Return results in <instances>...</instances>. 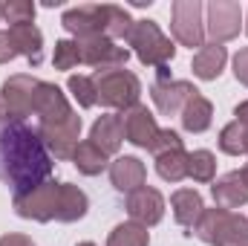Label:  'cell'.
I'll return each instance as SVG.
<instances>
[{
    "label": "cell",
    "instance_id": "obj_38",
    "mask_svg": "<svg viewBox=\"0 0 248 246\" xmlns=\"http://www.w3.org/2000/svg\"><path fill=\"white\" fill-rule=\"evenodd\" d=\"M3 122H9V119H6V113H3V105H0V124Z\"/></svg>",
    "mask_w": 248,
    "mask_h": 246
},
{
    "label": "cell",
    "instance_id": "obj_40",
    "mask_svg": "<svg viewBox=\"0 0 248 246\" xmlns=\"http://www.w3.org/2000/svg\"><path fill=\"white\" fill-rule=\"evenodd\" d=\"M0 18H3V3H0Z\"/></svg>",
    "mask_w": 248,
    "mask_h": 246
},
{
    "label": "cell",
    "instance_id": "obj_3",
    "mask_svg": "<svg viewBox=\"0 0 248 246\" xmlns=\"http://www.w3.org/2000/svg\"><path fill=\"white\" fill-rule=\"evenodd\" d=\"M127 44L133 47L136 58L144 64V67H156V70L168 67V64L173 61V55H176L173 41L159 29L156 20H147V18L133 23V32H130Z\"/></svg>",
    "mask_w": 248,
    "mask_h": 246
},
{
    "label": "cell",
    "instance_id": "obj_25",
    "mask_svg": "<svg viewBox=\"0 0 248 246\" xmlns=\"http://www.w3.org/2000/svg\"><path fill=\"white\" fill-rule=\"evenodd\" d=\"M72 162H75V168L84 174V177H98L110 162H107V154H101L90 139L87 142H78V148H75V154H72Z\"/></svg>",
    "mask_w": 248,
    "mask_h": 246
},
{
    "label": "cell",
    "instance_id": "obj_18",
    "mask_svg": "<svg viewBox=\"0 0 248 246\" xmlns=\"http://www.w3.org/2000/svg\"><path fill=\"white\" fill-rule=\"evenodd\" d=\"M214 203L219 206V209H240V206H246L248 203V183L243 180V174L240 171H231V174H225L222 180H217L214 183Z\"/></svg>",
    "mask_w": 248,
    "mask_h": 246
},
{
    "label": "cell",
    "instance_id": "obj_8",
    "mask_svg": "<svg viewBox=\"0 0 248 246\" xmlns=\"http://www.w3.org/2000/svg\"><path fill=\"white\" fill-rule=\"evenodd\" d=\"M38 133L55 159H72V154L78 148V136H81V116L69 113L58 122H41Z\"/></svg>",
    "mask_w": 248,
    "mask_h": 246
},
{
    "label": "cell",
    "instance_id": "obj_30",
    "mask_svg": "<svg viewBox=\"0 0 248 246\" xmlns=\"http://www.w3.org/2000/svg\"><path fill=\"white\" fill-rule=\"evenodd\" d=\"M3 18L12 26H26L35 20V3L32 0H9V3H3Z\"/></svg>",
    "mask_w": 248,
    "mask_h": 246
},
{
    "label": "cell",
    "instance_id": "obj_28",
    "mask_svg": "<svg viewBox=\"0 0 248 246\" xmlns=\"http://www.w3.org/2000/svg\"><path fill=\"white\" fill-rule=\"evenodd\" d=\"M150 244V232L139 223H119L113 232H110V241L107 246H147Z\"/></svg>",
    "mask_w": 248,
    "mask_h": 246
},
{
    "label": "cell",
    "instance_id": "obj_11",
    "mask_svg": "<svg viewBox=\"0 0 248 246\" xmlns=\"http://www.w3.org/2000/svg\"><path fill=\"white\" fill-rule=\"evenodd\" d=\"M78 47H81V61L95 67V70H119L130 61V50L119 47L107 35L84 38V41H78Z\"/></svg>",
    "mask_w": 248,
    "mask_h": 246
},
{
    "label": "cell",
    "instance_id": "obj_13",
    "mask_svg": "<svg viewBox=\"0 0 248 246\" xmlns=\"http://www.w3.org/2000/svg\"><path fill=\"white\" fill-rule=\"evenodd\" d=\"M196 93V87L190 81H173V78H159L153 81L150 87V96H153V105L162 116H179L185 102Z\"/></svg>",
    "mask_w": 248,
    "mask_h": 246
},
{
    "label": "cell",
    "instance_id": "obj_1",
    "mask_svg": "<svg viewBox=\"0 0 248 246\" xmlns=\"http://www.w3.org/2000/svg\"><path fill=\"white\" fill-rule=\"evenodd\" d=\"M52 168L55 159L32 124L15 119L0 124V183L9 185L15 197L52 180Z\"/></svg>",
    "mask_w": 248,
    "mask_h": 246
},
{
    "label": "cell",
    "instance_id": "obj_31",
    "mask_svg": "<svg viewBox=\"0 0 248 246\" xmlns=\"http://www.w3.org/2000/svg\"><path fill=\"white\" fill-rule=\"evenodd\" d=\"M78 61H81V47H78V41L63 38V41L55 44V53H52L55 70H72V67H78Z\"/></svg>",
    "mask_w": 248,
    "mask_h": 246
},
{
    "label": "cell",
    "instance_id": "obj_35",
    "mask_svg": "<svg viewBox=\"0 0 248 246\" xmlns=\"http://www.w3.org/2000/svg\"><path fill=\"white\" fill-rule=\"evenodd\" d=\"M0 246H35V241L26 238V235L12 232V235H3V238H0Z\"/></svg>",
    "mask_w": 248,
    "mask_h": 246
},
{
    "label": "cell",
    "instance_id": "obj_32",
    "mask_svg": "<svg viewBox=\"0 0 248 246\" xmlns=\"http://www.w3.org/2000/svg\"><path fill=\"white\" fill-rule=\"evenodd\" d=\"M173 148H182V136L176 133V130H159V136H156V145H153V157L156 154H162V151H173Z\"/></svg>",
    "mask_w": 248,
    "mask_h": 246
},
{
    "label": "cell",
    "instance_id": "obj_15",
    "mask_svg": "<svg viewBox=\"0 0 248 246\" xmlns=\"http://www.w3.org/2000/svg\"><path fill=\"white\" fill-rule=\"evenodd\" d=\"M69 102L63 96V90L52 81H38L35 90V116L41 122H58L63 116H69Z\"/></svg>",
    "mask_w": 248,
    "mask_h": 246
},
{
    "label": "cell",
    "instance_id": "obj_34",
    "mask_svg": "<svg viewBox=\"0 0 248 246\" xmlns=\"http://www.w3.org/2000/svg\"><path fill=\"white\" fill-rule=\"evenodd\" d=\"M15 55H17V50L12 44V35L9 32H0V64H9Z\"/></svg>",
    "mask_w": 248,
    "mask_h": 246
},
{
    "label": "cell",
    "instance_id": "obj_29",
    "mask_svg": "<svg viewBox=\"0 0 248 246\" xmlns=\"http://www.w3.org/2000/svg\"><path fill=\"white\" fill-rule=\"evenodd\" d=\"M66 87H69L72 99H75L81 107H93V105H98V93H95L93 78H87V75H69Z\"/></svg>",
    "mask_w": 248,
    "mask_h": 246
},
{
    "label": "cell",
    "instance_id": "obj_16",
    "mask_svg": "<svg viewBox=\"0 0 248 246\" xmlns=\"http://www.w3.org/2000/svg\"><path fill=\"white\" fill-rule=\"evenodd\" d=\"M110 180L119 191H127L133 194L136 188H141L144 180H147V168L139 157H116L110 162Z\"/></svg>",
    "mask_w": 248,
    "mask_h": 246
},
{
    "label": "cell",
    "instance_id": "obj_12",
    "mask_svg": "<svg viewBox=\"0 0 248 246\" xmlns=\"http://www.w3.org/2000/svg\"><path fill=\"white\" fill-rule=\"evenodd\" d=\"M122 124H124V136L127 142H133L136 148H144V151H153L156 145V136H159V124H156V116L144 107V105H136L130 110L122 113Z\"/></svg>",
    "mask_w": 248,
    "mask_h": 246
},
{
    "label": "cell",
    "instance_id": "obj_2",
    "mask_svg": "<svg viewBox=\"0 0 248 246\" xmlns=\"http://www.w3.org/2000/svg\"><path fill=\"white\" fill-rule=\"evenodd\" d=\"M190 235L208 246H248V220L237 211L214 206L202 211Z\"/></svg>",
    "mask_w": 248,
    "mask_h": 246
},
{
    "label": "cell",
    "instance_id": "obj_39",
    "mask_svg": "<svg viewBox=\"0 0 248 246\" xmlns=\"http://www.w3.org/2000/svg\"><path fill=\"white\" fill-rule=\"evenodd\" d=\"M78 246H95V244H90V241H84V244H78Z\"/></svg>",
    "mask_w": 248,
    "mask_h": 246
},
{
    "label": "cell",
    "instance_id": "obj_6",
    "mask_svg": "<svg viewBox=\"0 0 248 246\" xmlns=\"http://www.w3.org/2000/svg\"><path fill=\"white\" fill-rule=\"evenodd\" d=\"M61 26L69 35H75V41H84V38H93V35H107V29H110V3L72 6V9L63 12Z\"/></svg>",
    "mask_w": 248,
    "mask_h": 246
},
{
    "label": "cell",
    "instance_id": "obj_36",
    "mask_svg": "<svg viewBox=\"0 0 248 246\" xmlns=\"http://www.w3.org/2000/svg\"><path fill=\"white\" fill-rule=\"evenodd\" d=\"M234 116H237L234 122H240V124H246L248 127V102H240V105L234 107Z\"/></svg>",
    "mask_w": 248,
    "mask_h": 246
},
{
    "label": "cell",
    "instance_id": "obj_23",
    "mask_svg": "<svg viewBox=\"0 0 248 246\" xmlns=\"http://www.w3.org/2000/svg\"><path fill=\"white\" fill-rule=\"evenodd\" d=\"M90 209V200L87 194L72 183H61V200H58V223H75L87 214Z\"/></svg>",
    "mask_w": 248,
    "mask_h": 246
},
{
    "label": "cell",
    "instance_id": "obj_19",
    "mask_svg": "<svg viewBox=\"0 0 248 246\" xmlns=\"http://www.w3.org/2000/svg\"><path fill=\"white\" fill-rule=\"evenodd\" d=\"M170 209H173V217H176L179 226L193 229L196 220H199L202 211H205V203H202V194H199L196 188H179V191H173V197H170ZM187 235H190V232H187Z\"/></svg>",
    "mask_w": 248,
    "mask_h": 246
},
{
    "label": "cell",
    "instance_id": "obj_14",
    "mask_svg": "<svg viewBox=\"0 0 248 246\" xmlns=\"http://www.w3.org/2000/svg\"><path fill=\"white\" fill-rule=\"evenodd\" d=\"M127 211H130V217H133V223H139V226H156L162 217H165V197L156 191V188H150V185H141V188H136L133 194H127Z\"/></svg>",
    "mask_w": 248,
    "mask_h": 246
},
{
    "label": "cell",
    "instance_id": "obj_10",
    "mask_svg": "<svg viewBox=\"0 0 248 246\" xmlns=\"http://www.w3.org/2000/svg\"><path fill=\"white\" fill-rule=\"evenodd\" d=\"M240 23H243V9L234 0H211L208 3V35L211 44H225L234 41L240 35Z\"/></svg>",
    "mask_w": 248,
    "mask_h": 246
},
{
    "label": "cell",
    "instance_id": "obj_17",
    "mask_svg": "<svg viewBox=\"0 0 248 246\" xmlns=\"http://www.w3.org/2000/svg\"><path fill=\"white\" fill-rule=\"evenodd\" d=\"M90 142H93L101 154H107V157H110V154H119V148H122V142H124L122 116L107 113V116L95 119L93 130H90Z\"/></svg>",
    "mask_w": 248,
    "mask_h": 246
},
{
    "label": "cell",
    "instance_id": "obj_4",
    "mask_svg": "<svg viewBox=\"0 0 248 246\" xmlns=\"http://www.w3.org/2000/svg\"><path fill=\"white\" fill-rule=\"evenodd\" d=\"M93 84H95V93H98V102L104 107H116V110H130L139 105V96H141V81L130 72V70H95L93 75Z\"/></svg>",
    "mask_w": 248,
    "mask_h": 246
},
{
    "label": "cell",
    "instance_id": "obj_41",
    "mask_svg": "<svg viewBox=\"0 0 248 246\" xmlns=\"http://www.w3.org/2000/svg\"><path fill=\"white\" fill-rule=\"evenodd\" d=\"M246 32H248V20H246Z\"/></svg>",
    "mask_w": 248,
    "mask_h": 246
},
{
    "label": "cell",
    "instance_id": "obj_24",
    "mask_svg": "<svg viewBox=\"0 0 248 246\" xmlns=\"http://www.w3.org/2000/svg\"><path fill=\"white\" fill-rule=\"evenodd\" d=\"M156 171L165 183H182L187 177V151L173 148V151L156 154Z\"/></svg>",
    "mask_w": 248,
    "mask_h": 246
},
{
    "label": "cell",
    "instance_id": "obj_27",
    "mask_svg": "<svg viewBox=\"0 0 248 246\" xmlns=\"http://www.w3.org/2000/svg\"><path fill=\"white\" fill-rule=\"evenodd\" d=\"M217 174V157L211 151H193L187 154V177L196 183H214Z\"/></svg>",
    "mask_w": 248,
    "mask_h": 246
},
{
    "label": "cell",
    "instance_id": "obj_26",
    "mask_svg": "<svg viewBox=\"0 0 248 246\" xmlns=\"http://www.w3.org/2000/svg\"><path fill=\"white\" fill-rule=\"evenodd\" d=\"M219 148L222 154H231V157H240V154L248 157V127L240 122L225 124L219 130Z\"/></svg>",
    "mask_w": 248,
    "mask_h": 246
},
{
    "label": "cell",
    "instance_id": "obj_9",
    "mask_svg": "<svg viewBox=\"0 0 248 246\" xmlns=\"http://www.w3.org/2000/svg\"><path fill=\"white\" fill-rule=\"evenodd\" d=\"M173 20L170 32L182 47H202L205 41V23H202V3L199 0H173L170 6Z\"/></svg>",
    "mask_w": 248,
    "mask_h": 246
},
{
    "label": "cell",
    "instance_id": "obj_5",
    "mask_svg": "<svg viewBox=\"0 0 248 246\" xmlns=\"http://www.w3.org/2000/svg\"><path fill=\"white\" fill-rule=\"evenodd\" d=\"M58 200H61V183L46 180V183L35 185L26 194L15 197V211L26 220H38V223H49L58 217Z\"/></svg>",
    "mask_w": 248,
    "mask_h": 246
},
{
    "label": "cell",
    "instance_id": "obj_20",
    "mask_svg": "<svg viewBox=\"0 0 248 246\" xmlns=\"http://www.w3.org/2000/svg\"><path fill=\"white\" fill-rule=\"evenodd\" d=\"M225 61H228L225 47H219V44H202L199 53L193 55L190 70H193L196 78H202V81H214V78H219V72L225 70Z\"/></svg>",
    "mask_w": 248,
    "mask_h": 246
},
{
    "label": "cell",
    "instance_id": "obj_37",
    "mask_svg": "<svg viewBox=\"0 0 248 246\" xmlns=\"http://www.w3.org/2000/svg\"><path fill=\"white\" fill-rule=\"evenodd\" d=\"M240 174H243V180H246V183H248V162H246V165H243V171H240Z\"/></svg>",
    "mask_w": 248,
    "mask_h": 246
},
{
    "label": "cell",
    "instance_id": "obj_7",
    "mask_svg": "<svg viewBox=\"0 0 248 246\" xmlns=\"http://www.w3.org/2000/svg\"><path fill=\"white\" fill-rule=\"evenodd\" d=\"M35 90H38V78L32 75H9L0 87V105L6 119L23 122L29 113H35Z\"/></svg>",
    "mask_w": 248,
    "mask_h": 246
},
{
    "label": "cell",
    "instance_id": "obj_33",
    "mask_svg": "<svg viewBox=\"0 0 248 246\" xmlns=\"http://www.w3.org/2000/svg\"><path fill=\"white\" fill-rule=\"evenodd\" d=\"M234 75H237L240 84H246L248 87V47L234 55Z\"/></svg>",
    "mask_w": 248,
    "mask_h": 246
},
{
    "label": "cell",
    "instance_id": "obj_22",
    "mask_svg": "<svg viewBox=\"0 0 248 246\" xmlns=\"http://www.w3.org/2000/svg\"><path fill=\"white\" fill-rule=\"evenodd\" d=\"M12 35V44L17 50V55H26L32 67H38L44 58V35L35 23H26V26H12L9 29Z\"/></svg>",
    "mask_w": 248,
    "mask_h": 246
},
{
    "label": "cell",
    "instance_id": "obj_21",
    "mask_svg": "<svg viewBox=\"0 0 248 246\" xmlns=\"http://www.w3.org/2000/svg\"><path fill=\"white\" fill-rule=\"evenodd\" d=\"M179 119H182V127H185L187 133H202V130H208L211 122H214V105L196 90V93L185 102Z\"/></svg>",
    "mask_w": 248,
    "mask_h": 246
}]
</instances>
